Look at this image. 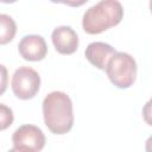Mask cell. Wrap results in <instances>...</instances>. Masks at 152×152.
<instances>
[{
    "mask_svg": "<svg viewBox=\"0 0 152 152\" xmlns=\"http://www.w3.org/2000/svg\"><path fill=\"white\" fill-rule=\"evenodd\" d=\"M18 51L25 61L38 62L45 58L48 53V45L42 36L28 34L23 37L19 42Z\"/></svg>",
    "mask_w": 152,
    "mask_h": 152,
    "instance_id": "8992f818",
    "label": "cell"
},
{
    "mask_svg": "<svg viewBox=\"0 0 152 152\" xmlns=\"http://www.w3.org/2000/svg\"><path fill=\"white\" fill-rule=\"evenodd\" d=\"M8 86V71L4 64H0V95H2Z\"/></svg>",
    "mask_w": 152,
    "mask_h": 152,
    "instance_id": "8fae6325",
    "label": "cell"
},
{
    "mask_svg": "<svg viewBox=\"0 0 152 152\" xmlns=\"http://www.w3.org/2000/svg\"><path fill=\"white\" fill-rule=\"evenodd\" d=\"M115 52H116L115 49L108 43L93 42L88 44V46L86 48L84 56L89 61V63L93 64L95 68L100 70H104L108 61L112 58V56Z\"/></svg>",
    "mask_w": 152,
    "mask_h": 152,
    "instance_id": "ba28073f",
    "label": "cell"
},
{
    "mask_svg": "<svg viewBox=\"0 0 152 152\" xmlns=\"http://www.w3.org/2000/svg\"><path fill=\"white\" fill-rule=\"evenodd\" d=\"M13 94L20 100H30L36 96L40 88L39 74L30 66L18 68L11 81Z\"/></svg>",
    "mask_w": 152,
    "mask_h": 152,
    "instance_id": "277c9868",
    "label": "cell"
},
{
    "mask_svg": "<svg viewBox=\"0 0 152 152\" xmlns=\"http://www.w3.org/2000/svg\"><path fill=\"white\" fill-rule=\"evenodd\" d=\"M17 33V24L14 19L5 13H0V45H5L13 40Z\"/></svg>",
    "mask_w": 152,
    "mask_h": 152,
    "instance_id": "9c48e42d",
    "label": "cell"
},
{
    "mask_svg": "<svg viewBox=\"0 0 152 152\" xmlns=\"http://www.w3.org/2000/svg\"><path fill=\"white\" fill-rule=\"evenodd\" d=\"M43 116L49 131L53 134H65L74 126L72 101L64 91L55 90L43 100Z\"/></svg>",
    "mask_w": 152,
    "mask_h": 152,
    "instance_id": "6da1fadb",
    "label": "cell"
},
{
    "mask_svg": "<svg viewBox=\"0 0 152 152\" xmlns=\"http://www.w3.org/2000/svg\"><path fill=\"white\" fill-rule=\"evenodd\" d=\"M51 40L57 52L71 55L78 49V36L70 26H57L51 33Z\"/></svg>",
    "mask_w": 152,
    "mask_h": 152,
    "instance_id": "52a82bcc",
    "label": "cell"
},
{
    "mask_svg": "<svg viewBox=\"0 0 152 152\" xmlns=\"http://www.w3.org/2000/svg\"><path fill=\"white\" fill-rule=\"evenodd\" d=\"M124 18V7L118 0H102L89 7L82 18V27L89 34H99L116 26Z\"/></svg>",
    "mask_w": 152,
    "mask_h": 152,
    "instance_id": "7a4b0ae2",
    "label": "cell"
},
{
    "mask_svg": "<svg viewBox=\"0 0 152 152\" xmlns=\"http://www.w3.org/2000/svg\"><path fill=\"white\" fill-rule=\"evenodd\" d=\"M12 142L14 147L30 152H40L45 146V135L38 126L23 125L14 131Z\"/></svg>",
    "mask_w": 152,
    "mask_h": 152,
    "instance_id": "5b68a950",
    "label": "cell"
},
{
    "mask_svg": "<svg viewBox=\"0 0 152 152\" xmlns=\"http://www.w3.org/2000/svg\"><path fill=\"white\" fill-rule=\"evenodd\" d=\"M14 121L13 110L5 103H0V131L7 129Z\"/></svg>",
    "mask_w": 152,
    "mask_h": 152,
    "instance_id": "30bf717a",
    "label": "cell"
},
{
    "mask_svg": "<svg viewBox=\"0 0 152 152\" xmlns=\"http://www.w3.org/2000/svg\"><path fill=\"white\" fill-rule=\"evenodd\" d=\"M109 81L120 89H127L135 82L137 62L127 52H115L106 65Z\"/></svg>",
    "mask_w": 152,
    "mask_h": 152,
    "instance_id": "3957f363",
    "label": "cell"
},
{
    "mask_svg": "<svg viewBox=\"0 0 152 152\" xmlns=\"http://www.w3.org/2000/svg\"><path fill=\"white\" fill-rule=\"evenodd\" d=\"M8 152H30V151H26V150H23V148H18V147H13Z\"/></svg>",
    "mask_w": 152,
    "mask_h": 152,
    "instance_id": "7c38bea8",
    "label": "cell"
}]
</instances>
